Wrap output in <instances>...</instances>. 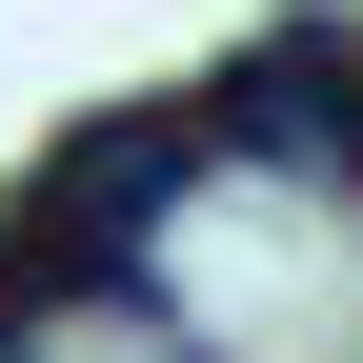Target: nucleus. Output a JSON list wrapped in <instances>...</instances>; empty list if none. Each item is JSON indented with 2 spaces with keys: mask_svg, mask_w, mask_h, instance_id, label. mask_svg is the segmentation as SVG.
I'll return each mask as SVG.
<instances>
[{
  "mask_svg": "<svg viewBox=\"0 0 363 363\" xmlns=\"http://www.w3.org/2000/svg\"><path fill=\"white\" fill-rule=\"evenodd\" d=\"M0 363H182V323H162V303H121V283H61V303L0 323Z\"/></svg>",
  "mask_w": 363,
  "mask_h": 363,
  "instance_id": "nucleus-1",
  "label": "nucleus"
}]
</instances>
